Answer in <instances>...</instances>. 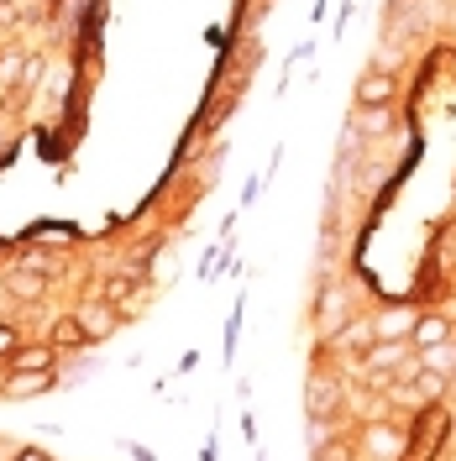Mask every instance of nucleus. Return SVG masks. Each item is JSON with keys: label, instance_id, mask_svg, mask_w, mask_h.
Returning a JSON list of instances; mask_svg holds the SVG:
<instances>
[{"label": "nucleus", "instance_id": "f257e3e1", "mask_svg": "<svg viewBox=\"0 0 456 461\" xmlns=\"http://www.w3.org/2000/svg\"><path fill=\"white\" fill-rule=\"evenodd\" d=\"M79 325H85L89 341H105L115 330V304L111 299H89V304H79Z\"/></svg>", "mask_w": 456, "mask_h": 461}, {"label": "nucleus", "instance_id": "f03ea898", "mask_svg": "<svg viewBox=\"0 0 456 461\" xmlns=\"http://www.w3.org/2000/svg\"><path fill=\"white\" fill-rule=\"evenodd\" d=\"M42 288H48V278H42L37 267H27V262L5 273V294H11V299H22V304H37V299H42Z\"/></svg>", "mask_w": 456, "mask_h": 461}, {"label": "nucleus", "instance_id": "7ed1b4c3", "mask_svg": "<svg viewBox=\"0 0 456 461\" xmlns=\"http://www.w3.org/2000/svg\"><path fill=\"white\" fill-rule=\"evenodd\" d=\"M415 325H420V315H415V310H383V315L372 320L378 341H404V336H415Z\"/></svg>", "mask_w": 456, "mask_h": 461}, {"label": "nucleus", "instance_id": "20e7f679", "mask_svg": "<svg viewBox=\"0 0 456 461\" xmlns=\"http://www.w3.org/2000/svg\"><path fill=\"white\" fill-rule=\"evenodd\" d=\"M342 409V383L331 377H310V420H331Z\"/></svg>", "mask_w": 456, "mask_h": 461}, {"label": "nucleus", "instance_id": "39448f33", "mask_svg": "<svg viewBox=\"0 0 456 461\" xmlns=\"http://www.w3.org/2000/svg\"><path fill=\"white\" fill-rule=\"evenodd\" d=\"M362 446H368V456L378 461H394L404 451V435L394 430V425H368V435H362Z\"/></svg>", "mask_w": 456, "mask_h": 461}, {"label": "nucleus", "instance_id": "423d86ee", "mask_svg": "<svg viewBox=\"0 0 456 461\" xmlns=\"http://www.w3.org/2000/svg\"><path fill=\"white\" fill-rule=\"evenodd\" d=\"M404 357H409V341H378L368 351V373L383 377L388 367H404Z\"/></svg>", "mask_w": 456, "mask_h": 461}, {"label": "nucleus", "instance_id": "0eeeda50", "mask_svg": "<svg viewBox=\"0 0 456 461\" xmlns=\"http://www.w3.org/2000/svg\"><path fill=\"white\" fill-rule=\"evenodd\" d=\"M346 310H351L346 288H325V294H320V304H315V320H320V330H336V320H346Z\"/></svg>", "mask_w": 456, "mask_h": 461}, {"label": "nucleus", "instance_id": "6e6552de", "mask_svg": "<svg viewBox=\"0 0 456 461\" xmlns=\"http://www.w3.org/2000/svg\"><path fill=\"white\" fill-rule=\"evenodd\" d=\"M48 388H53V377L48 373H11L5 383H0L5 399H32V393H48Z\"/></svg>", "mask_w": 456, "mask_h": 461}, {"label": "nucleus", "instance_id": "1a4fd4ad", "mask_svg": "<svg viewBox=\"0 0 456 461\" xmlns=\"http://www.w3.org/2000/svg\"><path fill=\"white\" fill-rule=\"evenodd\" d=\"M388 95H394V74L383 68H372V74H362V85H357V105H388Z\"/></svg>", "mask_w": 456, "mask_h": 461}, {"label": "nucleus", "instance_id": "9d476101", "mask_svg": "<svg viewBox=\"0 0 456 461\" xmlns=\"http://www.w3.org/2000/svg\"><path fill=\"white\" fill-rule=\"evenodd\" d=\"M420 357H425V362H420V367H425V373L456 377V336H451V341H441V346H425V351H420Z\"/></svg>", "mask_w": 456, "mask_h": 461}, {"label": "nucleus", "instance_id": "9b49d317", "mask_svg": "<svg viewBox=\"0 0 456 461\" xmlns=\"http://www.w3.org/2000/svg\"><path fill=\"white\" fill-rule=\"evenodd\" d=\"M456 330H451V320H441V315H420V325H415V346L425 351V346H441V341H451Z\"/></svg>", "mask_w": 456, "mask_h": 461}, {"label": "nucleus", "instance_id": "f8f14e48", "mask_svg": "<svg viewBox=\"0 0 456 461\" xmlns=\"http://www.w3.org/2000/svg\"><path fill=\"white\" fill-rule=\"evenodd\" d=\"M368 336H378V330H372V320H357V325L336 330V346H342V351H362V346H368Z\"/></svg>", "mask_w": 456, "mask_h": 461}, {"label": "nucleus", "instance_id": "ddd939ff", "mask_svg": "<svg viewBox=\"0 0 456 461\" xmlns=\"http://www.w3.org/2000/svg\"><path fill=\"white\" fill-rule=\"evenodd\" d=\"M53 367V351L37 346V351H16V373H48Z\"/></svg>", "mask_w": 456, "mask_h": 461}, {"label": "nucleus", "instance_id": "4468645a", "mask_svg": "<svg viewBox=\"0 0 456 461\" xmlns=\"http://www.w3.org/2000/svg\"><path fill=\"white\" fill-rule=\"evenodd\" d=\"M79 341H89L85 325H79V315H68V320H58L53 325V346H79Z\"/></svg>", "mask_w": 456, "mask_h": 461}, {"label": "nucleus", "instance_id": "2eb2a0df", "mask_svg": "<svg viewBox=\"0 0 456 461\" xmlns=\"http://www.w3.org/2000/svg\"><path fill=\"white\" fill-rule=\"evenodd\" d=\"M22 74H27V63H22V58H16V53H0V85L16 89V85H22Z\"/></svg>", "mask_w": 456, "mask_h": 461}, {"label": "nucleus", "instance_id": "dca6fc26", "mask_svg": "<svg viewBox=\"0 0 456 461\" xmlns=\"http://www.w3.org/2000/svg\"><path fill=\"white\" fill-rule=\"evenodd\" d=\"M126 294H132V284H126V278H111V284H105V299H111V304H121Z\"/></svg>", "mask_w": 456, "mask_h": 461}, {"label": "nucleus", "instance_id": "f3484780", "mask_svg": "<svg viewBox=\"0 0 456 461\" xmlns=\"http://www.w3.org/2000/svg\"><path fill=\"white\" fill-rule=\"evenodd\" d=\"M11 351H16V330H11V325H0V357H11Z\"/></svg>", "mask_w": 456, "mask_h": 461}, {"label": "nucleus", "instance_id": "a211bd4d", "mask_svg": "<svg viewBox=\"0 0 456 461\" xmlns=\"http://www.w3.org/2000/svg\"><path fill=\"white\" fill-rule=\"evenodd\" d=\"M22 79H27V85H37V79H42V58H27V74H22Z\"/></svg>", "mask_w": 456, "mask_h": 461}, {"label": "nucleus", "instance_id": "6ab92c4d", "mask_svg": "<svg viewBox=\"0 0 456 461\" xmlns=\"http://www.w3.org/2000/svg\"><path fill=\"white\" fill-rule=\"evenodd\" d=\"M22 461H48V456H42V451H22Z\"/></svg>", "mask_w": 456, "mask_h": 461}, {"label": "nucleus", "instance_id": "aec40b11", "mask_svg": "<svg viewBox=\"0 0 456 461\" xmlns=\"http://www.w3.org/2000/svg\"><path fill=\"white\" fill-rule=\"evenodd\" d=\"M451 399H456V377H451Z\"/></svg>", "mask_w": 456, "mask_h": 461}]
</instances>
